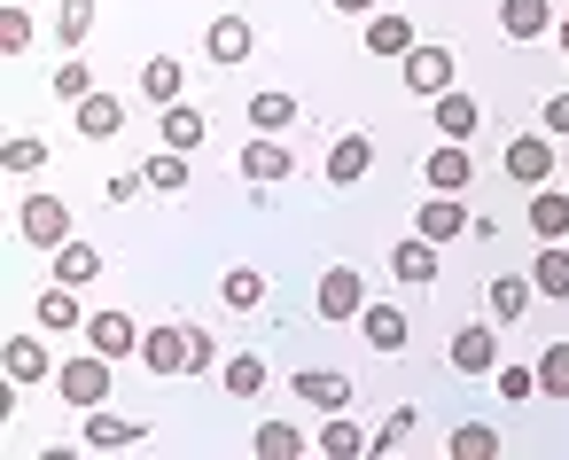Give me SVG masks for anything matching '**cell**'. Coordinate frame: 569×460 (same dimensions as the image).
<instances>
[{
  "label": "cell",
  "mask_w": 569,
  "mask_h": 460,
  "mask_svg": "<svg viewBox=\"0 0 569 460\" xmlns=\"http://www.w3.org/2000/svg\"><path fill=\"white\" fill-rule=\"evenodd\" d=\"M141 367L164 374V382H172V374H211V367H219V343H211L196 320H180V328L164 320V328L141 336Z\"/></svg>",
  "instance_id": "1"
},
{
  "label": "cell",
  "mask_w": 569,
  "mask_h": 460,
  "mask_svg": "<svg viewBox=\"0 0 569 460\" xmlns=\"http://www.w3.org/2000/svg\"><path fill=\"white\" fill-rule=\"evenodd\" d=\"M398 79H406L421 102H437V94L452 87V48H437V40H413V48L398 56Z\"/></svg>",
  "instance_id": "2"
},
{
  "label": "cell",
  "mask_w": 569,
  "mask_h": 460,
  "mask_svg": "<svg viewBox=\"0 0 569 460\" xmlns=\"http://www.w3.org/2000/svg\"><path fill=\"white\" fill-rule=\"evenodd\" d=\"M312 312H320L328 328L359 320V312H367V281H359V266H328V273H320V297H312Z\"/></svg>",
  "instance_id": "3"
},
{
  "label": "cell",
  "mask_w": 569,
  "mask_h": 460,
  "mask_svg": "<svg viewBox=\"0 0 569 460\" xmlns=\"http://www.w3.org/2000/svg\"><path fill=\"white\" fill-rule=\"evenodd\" d=\"M110 367H118V359H102V351H87V359H63V367H56V390H63V398L87 413V406L118 398V390H110Z\"/></svg>",
  "instance_id": "4"
},
{
  "label": "cell",
  "mask_w": 569,
  "mask_h": 460,
  "mask_svg": "<svg viewBox=\"0 0 569 460\" xmlns=\"http://www.w3.org/2000/svg\"><path fill=\"white\" fill-rule=\"evenodd\" d=\"M234 164H242V180H250V188H273V180H289V172H297V149H281L273 133H250V141L234 149Z\"/></svg>",
  "instance_id": "5"
},
{
  "label": "cell",
  "mask_w": 569,
  "mask_h": 460,
  "mask_svg": "<svg viewBox=\"0 0 569 460\" xmlns=\"http://www.w3.org/2000/svg\"><path fill=\"white\" fill-rule=\"evenodd\" d=\"M17 227H24V242H40V250H63V242H71V211H63L56 196H24V203H17Z\"/></svg>",
  "instance_id": "6"
},
{
  "label": "cell",
  "mask_w": 569,
  "mask_h": 460,
  "mask_svg": "<svg viewBox=\"0 0 569 460\" xmlns=\"http://www.w3.org/2000/svg\"><path fill=\"white\" fill-rule=\"evenodd\" d=\"M476 227V211L460 203V196H445V188H429V203L413 211V234H429V242H452V234H468Z\"/></svg>",
  "instance_id": "7"
},
{
  "label": "cell",
  "mask_w": 569,
  "mask_h": 460,
  "mask_svg": "<svg viewBox=\"0 0 569 460\" xmlns=\"http://www.w3.org/2000/svg\"><path fill=\"white\" fill-rule=\"evenodd\" d=\"M87 351L102 359H141V328L126 312H87Z\"/></svg>",
  "instance_id": "8"
},
{
  "label": "cell",
  "mask_w": 569,
  "mask_h": 460,
  "mask_svg": "<svg viewBox=\"0 0 569 460\" xmlns=\"http://www.w3.org/2000/svg\"><path fill=\"white\" fill-rule=\"evenodd\" d=\"M289 398H305V406H320V413H343L359 390L336 374V367H297V382H289Z\"/></svg>",
  "instance_id": "9"
},
{
  "label": "cell",
  "mask_w": 569,
  "mask_h": 460,
  "mask_svg": "<svg viewBox=\"0 0 569 460\" xmlns=\"http://www.w3.org/2000/svg\"><path fill=\"white\" fill-rule=\"evenodd\" d=\"M141 437H149V421L110 413V406H87V444H94V452H126V444H141Z\"/></svg>",
  "instance_id": "10"
},
{
  "label": "cell",
  "mask_w": 569,
  "mask_h": 460,
  "mask_svg": "<svg viewBox=\"0 0 569 460\" xmlns=\"http://www.w3.org/2000/svg\"><path fill=\"white\" fill-rule=\"evenodd\" d=\"M507 180H522V188H546V180H553V149H546V133L507 141Z\"/></svg>",
  "instance_id": "11"
},
{
  "label": "cell",
  "mask_w": 569,
  "mask_h": 460,
  "mask_svg": "<svg viewBox=\"0 0 569 460\" xmlns=\"http://www.w3.org/2000/svg\"><path fill=\"white\" fill-rule=\"evenodd\" d=\"M522 219H530L538 242H561V234H569V188H553V180L530 188V211H522Z\"/></svg>",
  "instance_id": "12"
},
{
  "label": "cell",
  "mask_w": 569,
  "mask_h": 460,
  "mask_svg": "<svg viewBox=\"0 0 569 460\" xmlns=\"http://www.w3.org/2000/svg\"><path fill=\"white\" fill-rule=\"evenodd\" d=\"M429 110H437V133H445V141H468V133L483 126V102H476V94H460V87H445Z\"/></svg>",
  "instance_id": "13"
},
{
  "label": "cell",
  "mask_w": 569,
  "mask_h": 460,
  "mask_svg": "<svg viewBox=\"0 0 569 460\" xmlns=\"http://www.w3.org/2000/svg\"><path fill=\"white\" fill-rule=\"evenodd\" d=\"M390 273H398L406 289H429V281H437V242H429V234H406V242L390 250Z\"/></svg>",
  "instance_id": "14"
},
{
  "label": "cell",
  "mask_w": 569,
  "mask_h": 460,
  "mask_svg": "<svg viewBox=\"0 0 569 460\" xmlns=\"http://www.w3.org/2000/svg\"><path fill=\"white\" fill-rule=\"evenodd\" d=\"M491 367H499V336H491L483 320L460 328V336H452V374H491Z\"/></svg>",
  "instance_id": "15"
},
{
  "label": "cell",
  "mask_w": 569,
  "mask_h": 460,
  "mask_svg": "<svg viewBox=\"0 0 569 460\" xmlns=\"http://www.w3.org/2000/svg\"><path fill=\"white\" fill-rule=\"evenodd\" d=\"M499 32L530 48V40H546V32H553V9H546V0H499Z\"/></svg>",
  "instance_id": "16"
},
{
  "label": "cell",
  "mask_w": 569,
  "mask_h": 460,
  "mask_svg": "<svg viewBox=\"0 0 569 460\" xmlns=\"http://www.w3.org/2000/svg\"><path fill=\"white\" fill-rule=\"evenodd\" d=\"M203 48H211V63H227V71H234V63H250V48H258V32H250L242 17H219V24L203 32Z\"/></svg>",
  "instance_id": "17"
},
{
  "label": "cell",
  "mask_w": 569,
  "mask_h": 460,
  "mask_svg": "<svg viewBox=\"0 0 569 460\" xmlns=\"http://www.w3.org/2000/svg\"><path fill=\"white\" fill-rule=\"evenodd\" d=\"M141 94H149L157 110H172V102L188 94V71H180V56H149V63H141Z\"/></svg>",
  "instance_id": "18"
},
{
  "label": "cell",
  "mask_w": 569,
  "mask_h": 460,
  "mask_svg": "<svg viewBox=\"0 0 569 460\" xmlns=\"http://www.w3.org/2000/svg\"><path fill=\"white\" fill-rule=\"evenodd\" d=\"M79 133H87V141H118V133H126V102L94 87V94L79 102Z\"/></svg>",
  "instance_id": "19"
},
{
  "label": "cell",
  "mask_w": 569,
  "mask_h": 460,
  "mask_svg": "<svg viewBox=\"0 0 569 460\" xmlns=\"http://www.w3.org/2000/svg\"><path fill=\"white\" fill-rule=\"evenodd\" d=\"M367 164H375V141H367V133H343V141L328 149V188H351V180H367Z\"/></svg>",
  "instance_id": "20"
},
{
  "label": "cell",
  "mask_w": 569,
  "mask_h": 460,
  "mask_svg": "<svg viewBox=\"0 0 569 460\" xmlns=\"http://www.w3.org/2000/svg\"><path fill=\"white\" fill-rule=\"evenodd\" d=\"M359 336L390 359V351H406V336H413V328H406V312H398V304H367V312H359Z\"/></svg>",
  "instance_id": "21"
},
{
  "label": "cell",
  "mask_w": 569,
  "mask_h": 460,
  "mask_svg": "<svg viewBox=\"0 0 569 460\" xmlns=\"http://www.w3.org/2000/svg\"><path fill=\"white\" fill-rule=\"evenodd\" d=\"M413 40H421V32H413V17H390V9H375V17H367V48H375V56H390V63H398Z\"/></svg>",
  "instance_id": "22"
},
{
  "label": "cell",
  "mask_w": 569,
  "mask_h": 460,
  "mask_svg": "<svg viewBox=\"0 0 569 460\" xmlns=\"http://www.w3.org/2000/svg\"><path fill=\"white\" fill-rule=\"evenodd\" d=\"M40 328H48V336H71V328H87V312H79V289H71V281L40 289Z\"/></svg>",
  "instance_id": "23"
},
{
  "label": "cell",
  "mask_w": 569,
  "mask_h": 460,
  "mask_svg": "<svg viewBox=\"0 0 569 460\" xmlns=\"http://www.w3.org/2000/svg\"><path fill=\"white\" fill-rule=\"evenodd\" d=\"M250 444H258V460H305V452H312V437H305L297 421H258Z\"/></svg>",
  "instance_id": "24"
},
{
  "label": "cell",
  "mask_w": 569,
  "mask_h": 460,
  "mask_svg": "<svg viewBox=\"0 0 569 460\" xmlns=\"http://www.w3.org/2000/svg\"><path fill=\"white\" fill-rule=\"evenodd\" d=\"M468 172H476V157H468L460 141H445V149H429V188H445V196H460V188H468Z\"/></svg>",
  "instance_id": "25"
},
{
  "label": "cell",
  "mask_w": 569,
  "mask_h": 460,
  "mask_svg": "<svg viewBox=\"0 0 569 460\" xmlns=\"http://www.w3.org/2000/svg\"><path fill=\"white\" fill-rule=\"evenodd\" d=\"M483 304H491V320H499V328H515V320L530 312V281H522V273H499V281L483 289Z\"/></svg>",
  "instance_id": "26"
},
{
  "label": "cell",
  "mask_w": 569,
  "mask_h": 460,
  "mask_svg": "<svg viewBox=\"0 0 569 460\" xmlns=\"http://www.w3.org/2000/svg\"><path fill=\"white\" fill-rule=\"evenodd\" d=\"M0 367H9V382H40V374H48V343H40V336H9Z\"/></svg>",
  "instance_id": "27"
},
{
  "label": "cell",
  "mask_w": 569,
  "mask_h": 460,
  "mask_svg": "<svg viewBox=\"0 0 569 460\" xmlns=\"http://www.w3.org/2000/svg\"><path fill=\"white\" fill-rule=\"evenodd\" d=\"M250 126H258V133H281V126H297V94H289V87H266V94H250Z\"/></svg>",
  "instance_id": "28"
},
{
  "label": "cell",
  "mask_w": 569,
  "mask_h": 460,
  "mask_svg": "<svg viewBox=\"0 0 569 460\" xmlns=\"http://www.w3.org/2000/svg\"><path fill=\"white\" fill-rule=\"evenodd\" d=\"M94 273H102V250H94V242H79V234H71V242H63V250H56V281H71V289H87V281H94Z\"/></svg>",
  "instance_id": "29"
},
{
  "label": "cell",
  "mask_w": 569,
  "mask_h": 460,
  "mask_svg": "<svg viewBox=\"0 0 569 460\" xmlns=\"http://www.w3.org/2000/svg\"><path fill=\"white\" fill-rule=\"evenodd\" d=\"M367 444H375V437H367L351 413H328V429H320V452H328V460H359Z\"/></svg>",
  "instance_id": "30"
},
{
  "label": "cell",
  "mask_w": 569,
  "mask_h": 460,
  "mask_svg": "<svg viewBox=\"0 0 569 460\" xmlns=\"http://www.w3.org/2000/svg\"><path fill=\"white\" fill-rule=\"evenodd\" d=\"M219 382H227V398H258V390H266V359H258V351H234V359L219 367Z\"/></svg>",
  "instance_id": "31"
},
{
  "label": "cell",
  "mask_w": 569,
  "mask_h": 460,
  "mask_svg": "<svg viewBox=\"0 0 569 460\" xmlns=\"http://www.w3.org/2000/svg\"><path fill=\"white\" fill-rule=\"evenodd\" d=\"M530 289H546V297H569V250H561V242H538Z\"/></svg>",
  "instance_id": "32"
},
{
  "label": "cell",
  "mask_w": 569,
  "mask_h": 460,
  "mask_svg": "<svg viewBox=\"0 0 569 460\" xmlns=\"http://www.w3.org/2000/svg\"><path fill=\"white\" fill-rule=\"evenodd\" d=\"M157 133H164V149H196V141H203V110H196V102H172Z\"/></svg>",
  "instance_id": "33"
},
{
  "label": "cell",
  "mask_w": 569,
  "mask_h": 460,
  "mask_svg": "<svg viewBox=\"0 0 569 460\" xmlns=\"http://www.w3.org/2000/svg\"><path fill=\"white\" fill-rule=\"evenodd\" d=\"M452 460H499V429L491 421H460L452 429Z\"/></svg>",
  "instance_id": "34"
},
{
  "label": "cell",
  "mask_w": 569,
  "mask_h": 460,
  "mask_svg": "<svg viewBox=\"0 0 569 460\" xmlns=\"http://www.w3.org/2000/svg\"><path fill=\"white\" fill-rule=\"evenodd\" d=\"M219 297H227L234 312H258V304H266V273H250V266H234V273L219 281Z\"/></svg>",
  "instance_id": "35"
},
{
  "label": "cell",
  "mask_w": 569,
  "mask_h": 460,
  "mask_svg": "<svg viewBox=\"0 0 569 460\" xmlns=\"http://www.w3.org/2000/svg\"><path fill=\"white\" fill-rule=\"evenodd\" d=\"M413 437H421V406H398V413L375 429V444H367V452H398V444H413Z\"/></svg>",
  "instance_id": "36"
},
{
  "label": "cell",
  "mask_w": 569,
  "mask_h": 460,
  "mask_svg": "<svg viewBox=\"0 0 569 460\" xmlns=\"http://www.w3.org/2000/svg\"><path fill=\"white\" fill-rule=\"evenodd\" d=\"M538 390H546V398H569V336L538 351Z\"/></svg>",
  "instance_id": "37"
},
{
  "label": "cell",
  "mask_w": 569,
  "mask_h": 460,
  "mask_svg": "<svg viewBox=\"0 0 569 460\" xmlns=\"http://www.w3.org/2000/svg\"><path fill=\"white\" fill-rule=\"evenodd\" d=\"M87 32H94V0H63V9H56V40L87 48Z\"/></svg>",
  "instance_id": "38"
},
{
  "label": "cell",
  "mask_w": 569,
  "mask_h": 460,
  "mask_svg": "<svg viewBox=\"0 0 569 460\" xmlns=\"http://www.w3.org/2000/svg\"><path fill=\"white\" fill-rule=\"evenodd\" d=\"M141 180H149V188H164V196H180V188H188V157H180V149H164V157H149V164H141Z\"/></svg>",
  "instance_id": "39"
},
{
  "label": "cell",
  "mask_w": 569,
  "mask_h": 460,
  "mask_svg": "<svg viewBox=\"0 0 569 460\" xmlns=\"http://www.w3.org/2000/svg\"><path fill=\"white\" fill-rule=\"evenodd\" d=\"M48 94H56V102H71V110H79V102H87V94H94V71H87V63H63V71H56V79H48Z\"/></svg>",
  "instance_id": "40"
},
{
  "label": "cell",
  "mask_w": 569,
  "mask_h": 460,
  "mask_svg": "<svg viewBox=\"0 0 569 460\" xmlns=\"http://www.w3.org/2000/svg\"><path fill=\"white\" fill-rule=\"evenodd\" d=\"M0 48H9V56H24V48H32V17H24V0H9V9H0Z\"/></svg>",
  "instance_id": "41"
},
{
  "label": "cell",
  "mask_w": 569,
  "mask_h": 460,
  "mask_svg": "<svg viewBox=\"0 0 569 460\" xmlns=\"http://www.w3.org/2000/svg\"><path fill=\"white\" fill-rule=\"evenodd\" d=\"M40 164H48V141L40 133H17L9 141V172H40Z\"/></svg>",
  "instance_id": "42"
},
{
  "label": "cell",
  "mask_w": 569,
  "mask_h": 460,
  "mask_svg": "<svg viewBox=\"0 0 569 460\" xmlns=\"http://www.w3.org/2000/svg\"><path fill=\"white\" fill-rule=\"evenodd\" d=\"M530 390H538V367H499V398H515V406H522Z\"/></svg>",
  "instance_id": "43"
},
{
  "label": "cell",
  "mask_w": 569,
  "mask_h": 460,
  "mask_svg": "<svg viewBox=\"0 0 569 460\" xmlns=\"http://www.w3.org/2000/svg\"><path fill=\"white\" fill-rule=\"evenodd\" d=\"M546 133H561V141H569V87H561V94H546Z\"/></svg>",
  "instance_id": "44"
},
{
  "label": "cell",
  "mask_w": 569,
  "mask_h": 460,
  "mask_svg": "<svg viewBox=\"0 0 569 460\" xmlns=\"http://www.w3.org/2000/svg\"><path fill=\"white\" fill-rule=\"evenodd\" d=\"M141 188H149V180H141V172H118V180H110V203H133V196H141Z\"/></svg>",
  "instance_id": "45"
},
{
  "label": "cell",
  "mask_w": 569,
  "mask_h": 460,
  "mask_svg": "<svg viewBox=\"0 0 569 460\" xmlns=\"http://www.w3.org/2000/svg\"><path fill=\"white\" fill-rule=\"evenodd\" d=\"M336 9H343V17H375V0H336Z\"/></svg>",
  "instance_id": "46"
},
{
  "label": "cell",
  "mask_w": 569,
  "mask_h": 460,
  "mask_svg": "<svg viewBox=\"0 0 569 460\" xmlns=\"http://www.w3.org/2000/svg\"><path fill=\"white\" fill-rule=\"evenodd\" d=\"M553 40H561V48H569V17H553Z\"/></svg>",
  "instance_id": "47"
},
{
  "label": "cell",
  "mask_w": 569,
  "mask_h": 460,
  "mask_svg": "<svg viewBox=\"0 0 569 460\" xmlns=\"http://www.w3.org/2000/svg\"><path fill=\"white\" fill-rule=\"evenodd\" d=\"M24 9H32V0H24Z\"/></svg>",
  "instance_id": "48"
}]
</instances>
